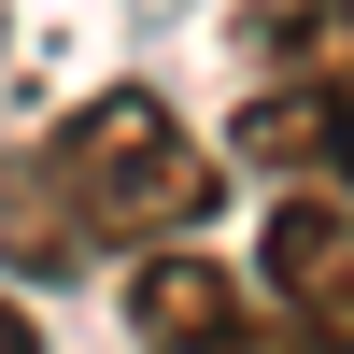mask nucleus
<instances>
[{"label": "nucleus", "instance_id": "nucleus-6", "mask_svg": "<svg viewBox=\"0 0 354 354\" xmlns=\"http://www.w3.org/2000/svg\"><path fill=\"white\" fill-rule=\"evenodd\" d=\"M0 354H43V326H28V298H0Z\"/></svg>", "mask_w": 354, "mask_h": 354}, {"label": "nucleus", "instance_id": "nucleus-4", "mask_svg": "<svg viewBox=\"0 0 354 354\" xmlns=\"http://www.w3.org/2000/svg\"><path fill=\"white\" fill-rule=\"evenodd\" d=\"M241 156L283 170V185L354 198V71L340 85H255V100H241Z\"/></svg>", "mask_w": 354, "mask_h": 354}, {"label": "nucleus", "instance_id": "nucleus-5", "mask_svg": "<svg viewBox=\"0 0 354 354\" xmlns=\"http://www.w3.org/2000/svg\"><path fill=\"white\" fill-rule=\"evenodd\" d=\"M241 71L255 85H340L354 71V0H255L241 15Z\"/></svg>", "mask_w": 354, "mask_h": 354}, {"label": "nucleus", "instance_id": "nucleus-1", "mask_svg": "<svg viewBox=\"0 0 354 354\" xmlns=\"http://www.w3.org/2000/svg\"><path fill=\"white\" fill-rule=\"evenodd\" d=\"M213 198L227 185H213V156H198V128L170 100H142V85H113V100L57 113V128L0 170V255H15L28 283L128 270V255H156V241H198Z\"/></svg>", "mask_w": 354, "mask_h": 354}, {"label": "nucleus", "instance_id": "nucleus-3", "mask_svg": "<svg viewBox=\"0 0 354 354\" xmlns=\"http://www.w3.org/2000/svg\"><path fill=\"white\" fill-rule=\"evenodd\" d=\"M255 270H270V298L298 312L326 354H354V198L298 185V198L270 213V241H255Z\"/></svg>", "mask_w": 354, "mask_h": 354}, {"label": "nucleus", "instance_id": "nucleus-2", "mask_svg": "<svg viewBox=\"0 0 354 354\" xmlns=\"http://www.w3.org/2000/svg\"><path fill=\"white\" fill-rule=\"evenodd\" d=\"M128 340L142 354H326L270 283L213 270V255H170V241L128 255Z\"/></svg>", "mask_w": 354, "mask_h": 354}]
</instances>
